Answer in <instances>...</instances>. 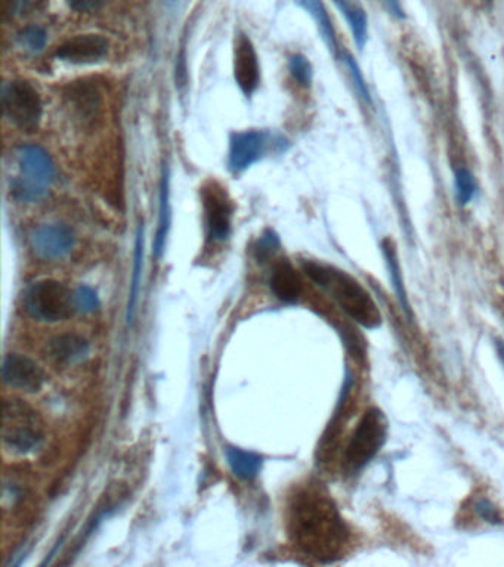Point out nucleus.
Segmentation results:
<instances>
[{
    "label": "nucleus",
    "mask_w": 504,
    "mask_h": 567,
    "mask_svg": "<svg viewBox=\"0 0 504 567\" xmlns=\"http://www.w3.org/2000/svg\"><path fill=\"white\" fill-rule=\"evenodd\" d=\"M476 515L480 516L481 519L484 522L494 525V526H500L503 525V517L496 504L490 501L487 498H480L473 506Z\"/></svg>",
    "instance_id": "bb28decb"
},
{
    "label": "nucleus",
    "mask_w": 504,
    "mask_h": 567,
    "mask_svg": "<svg viewBox=\"0 0 504 567\" xmlns=\"http://www.w3.org/2000/svg\"><path fill=\"white\" fill-rule=\"evenodd\" d=\"M494 346H496L497 357L500 359L501 364L504 365V340H494Z\"/></svg>",
    "instance_id": "2f4dec72"
},
{
    "label": "nucleus",
    "mask_w": 504,
    "mask_h": 567,
    "mask_svg": "<svg viewBox=\"0 0 504 567\" xmlns=\"http://www.w3.org/2000/svg\"><path fill=\"white\" fill-rule=\"evenodd\" d=\"M74 306L76 311L83 313H92L99 308V297L94 288L81 285L74 293Z\"/></svg>",
    "instance_id": "393cba45"
},
{
    "label": "nucleus",
    "mask_w": 504,
    "mask_h": 567,
    "mask_svg": "<svg viewBox=\"0 0 504 567\" xmlns=\"http://www.w3.org/2000/svg\"><path fill=\"white\" fill-rule=\"evenodd\" d=\"M268 148V136L259 130L238 132L231 136L229 144V167L234 172L247 171L259 162Z\"/></svg>",
    "instance_id": "9b49d317"
},
{
    "label": "nucleus",
    "mask_w": 504,
    "mask_h": 567,
    "mask_svg": "<svg viewBox=\"0 0 504 567\" xmlns=\"http://www.w3.org/2000/svg\"><path fill=\"white\" fill-rule=\"evenodd\" d=\"M204 215L209 236L215 241H224L229 237L232 222V204L224 188L210 182L201 191Z\"/></svg>",
    "instance_id": "6e6552de"
},
{
    "label": "nucleus",
    "mask_w": 504,
    "mask_h": 567,
    "mask_svg": "<svg viewBox=\"0 0 504 567\" xmlns=\"http://www.w3.org/2000/svg\"><path fill=\"white\" fill-rule=\"evenodd\" d=\"M171 181H169V172L167 167L163 171L162 182H160V206H159V228L154 238V255L162 257L166 247V239L171 228Z\"/></svg>",
    "instance_id": "f3484780"
},
{
    "label": "nucleus",
    "mask_w": 504,
    "mask_h": 567,
    "mask_svg": "<svg viewBox=\"0 0 504 567\" xmlns=\"http://www.w3.org/2000/svg\"><path fill=\"white\" fill-rule=\"evenodd\" d=\"M303 271L309 280L317 284L330 297L338 303L339 308L355 321L362 329L378 330L382 327V313L373 297L366 292V288L341 269L317 264L303 262Z\"/></svg>",
    "instance_id": "f03ea898"
},
{
    "label": "nucleus",
    "mask_w": 504,
    "mask_h": 567,
    "mask_svg": "<svg viewBox=\"0 0 504 567\" xmlns=\"http://www.w3.org/2000/svg\"><path fill=\"white\" fill-rule=\"evenodd\" d=\"M455 192H457V201L460 206H468L471 200L475 199L478 192L476 179L468 169H457L454 173Z\"/></svg>",
    "instance_id": "4be33fe9"
},
{
    "label": "nucleus",
    "mask_w": 504,
    "mask_h": 567,
    "mask_svg": "<svg viewBox=\"0 0 504 567\" xmlns=\"http://www.w3.org/2000/svg\"><path fill=\"white\" fill-rule=\"evenodd\" d=\"M2 377L6 385L27 394H36L46 381L43 369L33 359L20 353H9L5 357Z\"/></svg>",
    "instance_id": "9d476101"
},
{
    "label": "nucleus",
    "mask_w": 504,
    "mask_h": 567,
    "mask_svg": "<svg viewBox=\"0 0 504 567\" xmlns=\"http://www.w3.org/2000/svg\"><path fill=\"white\" fill-rule=\"evenodd\" d=\"M5 117L18 129L34 132L41 123L42 99L36 88L25 80L11 81L2 94Z\"/></svg>",
    "instance_id": "0eeeda50"
},
{
    "label": "nucleus",
    "mask_w": 504,
    "mask_h": 567,
    "mask_svg": "<svg viewBox=\"0 0 504 567\" xmlns=\"http://www.w3.org/2000/svg\"><path fill=\"white\" fill-rule=\"evenodd\" d=\"M269 284H271L274 296L281 300L283 303H296L301 297V278L289 262L283 260L280 264L275 265Z\"/></svg>",
    "instance_id": "2eb2a0df"
},
{
    "label": "nucleus",
    "mask_w": 504,
    "mask_h": 567,
    "mask_svg": "<svg viewBox=\"0 0 504 567\" xmlns=\"http://www.w3.org/2000/svg\"><path fill=\"white\" fill-rule=\"evenodd\" d=\"M67 2L78 13H94L106 4V0H67Z\"/></svg>",
    "instance_id": "c85d7f7f"
},
{
    "label": "nucleus",
    "mask_w": 504,
    "mask_h": 567,
    "mask_svg": "<svg viewBox=\"0 0 504 567\" xmlns=\"http://www.w3.org/2000/svg\"><path fill=\"white\" fill-rule=\"evenodd\" d=\"M225 455L234 476L243 480H252L257 478L262 469V457L255 452L229 446L225 451Z\"/></svg>",
    "instance_id": "aec40b11"
},
{
    "label": "nucleus",
    "mask_w": 504,
    "mask_h": 567,
    "mask_svg": "<svg viewBox=\"0 0 504 567\" xmlns=\"http://www.w3.org/2000/svg\"><path fill=\"white\" fill-rule=\"evenodd\" d=\"M387 418L378 408L362 415L346 446L343 464L350 474L361 473L382 451L387 439Z\"/></svg>",
    "instance_id": "20e7f679"
},
{
    "label": "nucleus",
    "mask_w": 504,
    "mask_h": 567,
    "mask_svg": "<svg viewBox=\"0 0 504 567\" xmlns=\"http://www.w3.org/2000/svg\"><path fill=\"white\" fill-rule=\"evenodd\" d=\"M289 70L293 79L301 86L308 88L313 81V65L303 55H293L289 61Z\"/></svg>",
    "instance_id": "b1692460"
},
{
    "label": "nucleus",
    "mask_w": 504,
    "mask_h": 567,
    "mask_svg": "<svg viewBox=\"0 0 504 567\" xmlns=\"http://www.w3.org/2000/svg\"><path fill=\"white\" fill-rule=\"evenodd\" d=\"M287 529L302 553L322 563L338 559L350 539L338 507L318 487L302 488L293 495L287 511Z\"/></svg>",
    "instance_id": "f257e3e1"
},
{
    "label": "nucleus",
    "mask_w": 504,
    "mask_h": 567,
    "mask_svg": "<svg viewBox=\"0 0 504 567\" xmlns=\"http://www.w3.org/2000/svg\"><path fill=\"white\" fill-rule=\"evenodd\" d=\"M18 176L13 182V192L18 201L37 203L45 199L55 179V164L42 146L23 145L16 151Z\"/></svg>",
    "instance_id": "7ed1b4c3"
},
{
    "label": "nucleus",
    "mask_w": 504,
    "mask_h": 567,
    "mask_svg": "<svg viewBox=\"0 0 504 567\" xmlns=\"http://www.w3.org/2000/svg\"><path fill=\"white\" fill-rule=\"evenodd\" d=\"M25 309L30 316L42 322H60L69 320L76 311L74 294L64 284L43 280L33 284L24 297Z\"/></svg>",
    "instance_id": "423d86ee"
},
{
    "label": "nucleus",
    "mask_w": 504,
    "mask_h": 567,
    "mask_svg": "<svg viewBox=\"0 0 504 567\" xmlns=\"http://www.w3.org/2000/svg\"><path fill=\"white\" fill-rule=\"evenodd\" d=\"M278 247H280L278 237L273 231H266L264 236L260 237L259 243H257V257L266 259L269 256L274 255Z\"/></svg>",
    "instance_id": "cd10ccee"
},
{
    "label": "nucleus",
    "mask_w": 504,
    "mask_h": 567,
    "mask_svg": "<svg viewBox=\"0 0 504 567\" xmlns=\"http://www.w3.org/2000/svg\"><path fill=\"white\" fill-rule=\"evenodd\" d=\"M234 78L246 97H252L259 86L260 70L252 41L240 33L234 49Z\"/></svg>",
    "instance_id": "f8f14e48"
},
{
    "label": "nucleus",
    "mask_w": 504,
    "mask_h": 567,
    "mask_svg": "<svg viewBox=\"0 0 504 567\" xmlns=\"http://www.w3.org/2000/svg\"><path fill=\"white\" fill-rule=\"evenodd\" d=\"M341 15L345 16L346 23L350 25L355 45L358 49H364L369 42V18L362 6L357 0H333Z\"/></svg>",
    "instance_id": "dca6fc26"
},
{
    "label": "nucleus",
    "mask_w": 504,
    "mask_h": 567,
    "mask_svg": "<svg viewBox=\"0 0 504 567\" xmlns=\"http://www.w3.org/2000/svg\"><path fill=\"white\" fill-rule=\"evenodd\" d=\"M296 4L313 16L325 46L329 48L330 52L336 55L338 53V39H336L333 23L330 20L329 13H327L322 0H296Z\"/></svg>",
    "instance_id": "6ab92c4d"
},
{
    "label": "nucleus",
    "mask_w": 504,
    "mask_h": 567,
    "mask_svg": "<svg viewBox=\"0 0 504 567\" xmlns=\"http://www.w3.org/2000/svg\"><path fill=\"white\" fill-rule=\"evenodd\" d=\"M382 252L385 262H387V272H389L390 284L394 288L395 299L398 300L404 315L411 320L413 311H411L410 302L406 296V284H404L403 272L399 266L398 255L395 252V247L390 241H383Z\"/></svg>",
    "instance_id": "a211bd4d"
},
{
    "label": "nucleus",
    "mask_w": 504,
    "mask_h": 567,
    "mask_svg": "<svg viewBox=\"0 0 504 567\" xmlns=\"http://www.w3.org/2000/svg\"><path fill=\"white\" fill-rule=\"evenodd\" d=\"M89 350V341L79 334H61L53 337L46 346L49 358L61 365L76 364L85 359Z\"/></svg>",
    "instance_id": "4468645a"
},
{
    "label": "nucleus",
    "mask_w": 504,
    "mask_h": 567,
    "mask_svg": "<svg viewBox=\"0 0 504 567\" xmlns=\"http://www.w3.org/2000/svg\"><path fill=\"white\" fill-rule=\"evenodd\" d=\"M343 64H345L346 70L350 71V79L354 81L355 89H357L358 95L361 97L362 101L367 102L369 106H371V95L367 86L366 79L362 76L361 69L359 65L355 61L354 57L350 53L345 52L341 55Z\"/></svg>",
    "instance_id": "5701e85b"
},
{
    "label": "nucleus",
    "mask_w": 504,
    "mask_h": 567,
    "mask_svg": "<svg viewBox=\"0 0 504 567\" xmlns=\"http://www.w3.org/2000/svg\"><path fill=\"white\" fill-rule=\"evenodd\" d=\"M108 46V41L99 34H85L62 43L55 57L71 64H95L107 57Z\"/></svg>",
    "instance_id": "ddd939ff"
},
{
    "label": "nucleus",
    "mask_w": 504,
    "mask_h": 567,
    "mask_svg": "<svg viewBox=\"0 0 504 567\" xmlns=\"http://www.w3.org/2000/svg\"><path fill=\"white\" fill-rule=\"evenodd\" d=\"M16 5H18V0H4L5 15H13L16 11Z\"/></svg>",
    "instance_id": "7c9ffc66"
},
{
    "label": "nucleus",
    "mask_w": 504,
    "mask_h": 567,
    "mask_svg": "<svg viewBox=\"0 0 504 567\" xmlns=\"http://www.w3.org/2000/svg\"><path fill=\"white\" fill-rule=\"evenodd\" d=\"M143 265H144V227L138 228L136 232V241H135L134 255V274H132V281H130L129 303H127L126 320L127 324H132L135 318V311H136V303H138L139 285L143 280Z\"/></svg>",
    "instance_id": "412c9836"
},
{
    "label": "nucleus",
    "mask_w": 504,
    "mask_h": 567,
    "mask_svg": "<svg viewBox=\"0 0 504 567\" xmlns=\"http://www.w3.org/2000/svg\"><path fill=\"white\" fill-rule=\"evenodd\" d=\"M76 237L71 228L64 223L42 225L33 232L32 246L39 257L60 260L73 250Z\"/></svg>",
    "instance_id": "1a4fd4ad"
},
{
    "label": "nucleus",
    "mask_w": 504,
    "mask_h": 567,
    "mask_svg": "<svg viewBox=\"0 0 504 567\" xmlns=\"http://www.w3.org/2000/svg\"><path fill=\"white\" fill-rule=\"evenodd\" d=\"M4 443L14 454H29L43 442V424L36 411L21 399H5Z\"/></svg>",
    "instance_id": "39448f33"
},
{
    "label": "nucleus",
    "mask_w": 504,
    "mask_h": 567,
    "mask_svg": "<svg viewBox=\"0 0 504 567\" xmlns=\"http://www.w3.org/2000/svg\"><path fill=\"white\" fill-rule=\"evenodd\" d=\"M383 4L387 5V11H389L395 18H399V20L406 18V13H404L403 6L399 4V0H383Z\"/></svg>",
    "instance_id": "c756f323"
},
{
    "label": "nucleus",
    "mask_w": 504,
    "mask_h": 567,
    "mask_svg": "<svg viewBox=\"0 0 504 567\" xmlns=\"http://www.w3.org/2000/svg\"><path fill=\"white\" fill-rule=\"evenodd\" d=\"M18 39L25 49H29L32 52H41L42 49L45 48L48 36H46L45 29L33 25L23 30Z\"/></svg>",
    "instance_id": "a878e982"
}]
</instances>
